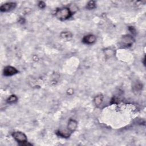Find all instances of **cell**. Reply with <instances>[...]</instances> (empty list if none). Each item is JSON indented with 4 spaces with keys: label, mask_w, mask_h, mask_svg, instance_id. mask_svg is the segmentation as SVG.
Here are the masks:
<instances>
[{
    "label": "cell",
    "mask_w": 146,
    "mask_h": 146,
    "mask_svg": "<svg viewBox=\"0 0 146 146\" xmlns=\"http://www.w3.org/2000/svg\"><path fill=\"white\" fill-rule=\"evenodd\" d=\"M56 17L60 20H65L71 16V12L68 8L64 7L57 9L55 11Z\"/></svg>",
    "instance_id": "cell-1"
},
{
    "label": "cell",
    "mask_w": 146,
    "mask_h": 146,
    "mask_svg": "<svg viewBox=\"0 0 146 146\" xmlns=\"http://www.w3.org/2000/svg\"><path fill=\"white\" fill-rule=\"evenodd\" d=\"M12 136L14 137V139L17 142H18L21 145H28V144L27 143V137L25 135V134L23 133V132H19V131L14 132L13 133Z\"/></svg>",
    "instance_id": "cell-2"
},
{
    "label": "cell",
    "mask_w": 146,
    "mask_h": 146,
    "mask_svg": "<svg viewBox=\"0 0 146 146\" xmlns=\"http://www.w3.org/2000/svg\"><path fill=\"white\" fill-rule=\"evenodd\" d=\"M18 72V70L14 67L8 66L4 68L3 74L5 76H11Z\"/></svg>",
    "instance_id": "cell-3"
},
{
    "label": "cell",
    "mask_w": 146,
    "mask_h": 146,
    "mask_svg": "<svg viewBox=\"0 0 146 146\" xmlns=\"http://www.w3.org/2000/svg\"><path fill=\"white\" fill-rule=\"evenodd\" d=\"M16 3L14 2H8L2 5L0 7V10L2 12H6L10 11L15 8Z\"/></svg>",
    "instance_id": "cell-4"
},
{
    "label": "cell",
    "mask_w": 146,
    "mask_h": 146,
    "mask_svg": "<svg viewBox=\"0 0 146 146\" xmlns=\"http://www.w3.org/2000/svg\"><path fill=\"white\" fill-rule=\"evenodd\" d=\"M133 42V39L132 36L129 35H126L122 37L121 42L123 45L124 46H130L132 44Z\"/></svg>",
    "instance_id": "cell-5"
},
{
    "label": "cell",
    "mask_w": 146,
    "mask_h": 146,
    "mask_svg": "<svg viewBox=\"0 0 146 146\" xmlns=\"http://www.w3.org/2000/svg\"><path fill=\"white\" fill-rule=\"evenodd\" d=\"M77 126H78L77 121H75V120L70 119L67 124V128L68 131L70 132H74L76 129Z\"/></svg>",
    "instance_id": "cell-6"
},
{
    "label": "cell",
    "mask_w": 146,
    "mask_h": 146,
    "mask_svg": "<svg viewBox=\"0 0 146 146\" xmlns=\"http://www.w3.org/2000/svg\"><path fill=\"white\" fill-rule=\"evenodd\" d=\"M82 40L86 44H92L96 41V36L92 34L87 35L83 37Z\"/></svg>",
    "instance_id": "cell-7"
},
{
    "label": "cell",
    "mask_w": 146,
    "mask_h": 146,
    "mask_svg": "<svg viewBox=\"0 0 146 146\" xmlns=\"http://www.w3.org/2000/svg\"><path fill=\"white\" fill-rule=\"evenodd\" d=\"M60 38L63 40H66V41H68V40H71L72 39V34L69 31L62 32L60 34Z\"/></svg>",
    "instance_id": "cell-8"
},
{
    "label": "cell",
    "mask_w": 146,
    "mask_h": 146,
    "mask_svg": "<svg viewBox=\"0 0 146 146\" xmlns=\"http://www.w3.org/2000/svg\"><path fill=\"white\" fill-rule=\"evenodd\" d=\"M103 102V96L102 95H98L94 98V103L95 105L99 106Z\"/></svg>",
    "instance_id": "cell-9"
},
{
    "label": "cell",
    "mask_w": 146,
    "mask_h": 146,
    "mask_svg": "<svg viewBox=\"0 0 146 146\" xmlns=\"http://www.w3.org/2000/svg\"><path fill=\"white\" fill-rule=\"evenodd\" d=\"M17 99H18V98L15 95H12L9 97V98L7 100V102L9 103H13L16 102L17 101Z\"/></svg>",
    "instance_id": "cell-10"
},
{
    "label": "cell",
    "mask_w": 146,
    "mask_h": 146,
    "mask_svg": "<svg viewBox=\"0 0 146 146\" xmlns=\"http://www.w3.org/2000/svg\"><path fill=\"white\" fill-rule=\"evenodd\" d=\"M96 6V4H95V1H90L88 2V3L87 4V6H86V7L87 9H89V10H91V9H93Z\"/></svg>",
    "instance_id": "cell-11"
},
{
    "label": "cell",
    "mask_w": 146,
    "mask_h": 146,
    "mask_svg": "<svg viewBox=\"0 0 146 146\" xmlns=\"http://www.w3.org/2000/svg\"><path fill=\"white\" fill-rule=\"evenodd\" d=\"M56 133L59 136H60L63 137H68L70 136V133L68 132H62V131H58L56 132Z\"/></svg>",
    "instance_id": "cell-12"
},
{
    "label": "cell",
    "mask_w": 146,
    "mask_h": 146,
    "mask_svg": "<svg viewBox=\"0 0 146 146\" xmlns=\"http://www.w3.org/2000/svg\"><path fill=\"white\" fill-rule=\"evenodd\" d=\"M38 6H39V7L40 8L42 9V8H44V7H45V3H44L43 2L40 1V2H39Z\"/></svg>",
    "instance_id": "cell-13"
}]
</instances>
